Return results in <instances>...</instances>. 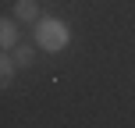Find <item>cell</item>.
Returning a JSON list of instances; mask_svg holds the SVG:
<instances>
[{
	"instance_id": "6da1fadb",
	"label": "cell",
	"mask_w": 135,
	"mask_h": 128,
	"mask_svg": "<svg viewBox=\"0 0 135 128\" xmlns=\"http://www.w3.org/2000/svg\"><path fill=\"white\" fill-rule=\"evenodd\" d=\"M36 43H39L43 50H50V54H61V50L71 43V29H68V21L61 18H39L36 21Z\"/></svg>"
},
{
	"instance_id": "277c9868",
	"label": "cell",
	"mask_w": 135,
	"mask_h": 128,
	"mask_svg": "<svg viewBox=\"0 0 135 128\" xmlns=\"http://www.w3.org/2000/svg\"><path fill=\"white\" fill-rule=\"evenodd\" d=\"M14 71H18V61H14L11 50H4V57H0V82H4V86H11Z\"/></svg>"
},
{
	"instance_id": "3957f363",
	"label": "cell",
	"mask_w": 135,
	"mask_h": 128,
	"mask_svg": "<svg viewBox=\"0 0 135 128\" xmlns=\"http://www.w3.org/2000/svg\"><path fill=\"white\" fill-rule=\"evenodd\" d=\"M14 18L18 21H39V4L36 0H18L14 4Z\"/></svg>"
},
{
	"instance_id": "5b68a950",
	"label": "cell",
	"mask_w": 135,
	"mask_h": 128,
	"mask_svg": "<svg viewBox=\"0 0 135 128\" xmlns=\"http://www.w3.org/2000/svg\"><path fill=\"white\" fill-rule=\"evenodd\" d=\"M11 54H14V61H18V68H28V64H32V57H36V54H32V46H25V43H18Z\"/></svg>"
},
{
	"instance_id": "7a4b0ae2",
	"label": "cell",
	"mask_w": 135,
	"mask_h": 128,
	"mask_svg": "<svg viewBox=\"0 0 135 128\" xmlns=\"http://www.w3.org/2000/svg\"><path fill=\"white\" fill-rule=\"evenodd\" d=\"M18 43H21L18 18H4V21H0V46H4V50H14Z\"/></svg>"
}]
</instances>
